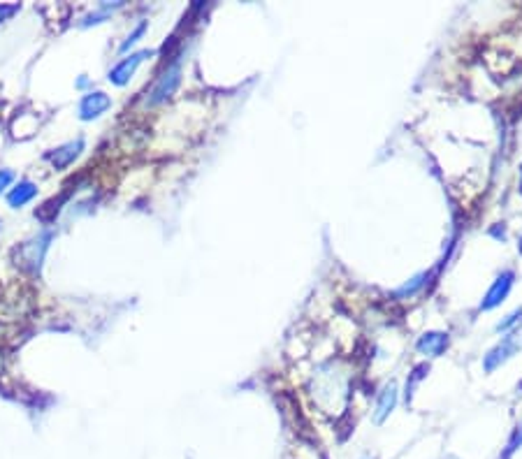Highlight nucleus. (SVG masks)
<instances>
[{"label":"nucleus","instance_id":"f03ea898","mask_svg":"<svg viewBox=\"0 0 522 459\" xmlns=\"http://www.w3.org/2000/svg\"><path fill=\"white\" fill-rule=\"evenodd\" d=\"M520 346H522V341L518 339L516 332L509 334V337H504L499 344H497L492 350H487V355L483 357V369H485V373H492V371L499 369L501 364H506L511 357L520 350Z\"/></svg>","mask_w":522,"mask_h":459},{"label":"nucleus","instance_id":"9d476101","mask_svg":"<svg viewBox=\"0 0 522 459\" xmlns=\"http://www.w3.org/2000/svg\"><path fill=\"white\" fill-rule=\"evenodd\" d=\"M35 195H38V186L33 181L23 179V181L16 183L10 193H7V204H10L12 209H21V207H26L28 202H33Z\"/></svg>","mask_w":522,"mask_h":459},{"label":"nucleus","instance_id":"f3484780","mask_svg":"<svg viewBox=\"0 0 522 459\" xmlns=\"http://www.w3.org/2000/svg\"><path fill=\"white\" fill-rule=\"evenodd\" d=\"M520 188H522V167H520Z\"/></svg>","mask_w":522,"mask_h":459},{"label":"nucleus","instance_id":"9b49d317","mask_svg":"<svg viewBox=\"0 0 522 459\" xmlns=\"http://www.w3.org/2000/svg\"><path fill=\"white\" fill-rule=\"evenodd\" d=\"M427 279H429V274H427V272H420V274H416L414 279H409L407 283H404V286H399L397 290H392V295H395V297H399V299L414 297L416 292H420V290L425 288Z\"/></svg>","mask_w":522,"mask_h":459},{"label":"nucleus","instance_id":"20e7f679","mask_svg":"<svg viewBox=\"0 0 522 459\" xmlns=\"http://www.w3.org/2000/svg\"><path fill=\"white\" fill-rule=\"evenodd\" d=\"M151 56H154V52H151V49H142V52H137V54L125 56L123 61H119L112 70H109L107 79L112 81L114 86H125V83L132 79V74L137 72L140 65L144 63L147 58H151Z\"/></svg>","mask_w":522,"mask_h":459},{"label":"nucleus","instance_id":"39448f33","mask_svg":"<svg viewBox=\"0 0 522 459\" xmlns=\"http://www.w3.org/2000/svg\"><path fill=\"white\" fill-rule=\"evenodd\" d=\"M513 281H516V274H513L511 269L501 272L499 277L494 279L490 290L485 292V297H483V302H481V311H492V308H497L501 302H506L509 292L513 288Z\"/></svg>","mask_w":522,"mask_h":459},{"label":"nucleus","instance_id":"dca6fc26","mask_svg":"<svg viewBox=\"0 0 522 459\" xmlns=\"http://www.w3.org/2000/svg\"><path fill=\"white\" fill-rule=\"evenodd\" d=\"M16 12H19V5H0V23L7 21Z\"/></svg>","mask_w":522,"mask_h":459},{"label":"nucleus","instance_id":"0eeeda50","mask_svg":"<svg viewBox=\"0 0 522 459\" xmlns=\"http://www.w3.org/2000/svg\"><path fill=\"white\" fill-rule=\"evenodd\" d=\"M448 344H450L448 332H436V330H432V332H425L423 337L418 339L416 348H418V353L425 355V357H439L443 350L448 348Z\"/></svg>","mask_w":522,"mask_h":459},{"label":"nucleus","instance_id":"7ed1b4c3","mask_svg":"<svg viewBox=\"0 0 522 459\" xmlns=\"http://www.w3.org/2000/svg\"><path fill=\"white\" fill-rule=\"evenodd\" d=\"M179 83H181V65L179 63L167 65V70L156 79L154 88H151L149 105H161L165 100H170L174 95V91L179 88Z\"/></svg>","mask_w":522,"mask_h":459},{"label":"nucleus","instance_id":"423d86ee","mask_svg":"<svg viewBox=\"0 0 522 459\" xmlns=\"http://www.w3.org/2000/svg\"><path fill=\"white\" fill-rule=\"evenodd\" d=\"M109 107H112V98L103 91H93V93H86L79 103V119L81 121H93L98 116H103Z\"/></svg>","mask_w":522,"mask_h":459},{"label":"nucleus","instance_id":"1a4fd4ad","mask_svg":"<svg viewBox=\"0 0 522 459\" xmlns=\"http://www.w3.org/2000/svg\"><path fill=\"white\" fill-rule=\"evenodd\" d=\"M81 151H84V139H74V141H67V144L54 149L47 158L52 161L56 170H65L67 165H72L74 161H77Z\"/></svg>","mask_w":522,"mask_h":459},{"label":"nucleus","instance_id":"f8f14e48","mask_svg":"<svg viewBox=\"0 0 522 459\" xmlns=\"http://www.w3.org/2000/svg\"><path fill=\"white\" fill-rule=\"evenodd\" d=\"M144 33H147V21H140L137 26H135V30L130 33V35L125 37V42H123V45H121V49H119V52H121V54H125V52H128L130 47H135V45H137V42H140V37L144 35Z\"/></svg>","mask_w":522,"mask_h":459},{"label":"nucleus","instance_id":"f257e3e1","mask_svg":"<svg viewBox=\"0 0 522 459\" xmlns=\"http://www.w3.org/2000/svg\"><path fill=\"white\" fill-rule=\"evenodd\" d=\"M54 239V232L52 230H45L40 232V235H35L30 241H26V244H21L19 248H16V265L21 267V269H26L30 274H40L42 269V260H45V253L49 244H52Z\"/></svg>","mask_w":522,"mask_h":459},{"label":"nucleus","instance_id":"ddd939ff","mask_svg":"<svg viewBox=\"0 0 522 459\" xmlns=\"http://www.w3.org/2000/svg\"><path fill=\"white\" fill-rule=\"evenodd\" d=\"M518 323H522V308H516V311L506 315L501 323H497V332H509L513 325H518Z\"/></svg>","mask_w":522,"mask_h":459},{"label":"nucleus","instance_id":"6e6552de","mask_svg":"<svg viewBox=\"0 0 522 459\" xmlns=\"http://www.w3.org/2000/svg\"><path fill=\"white\" fill-rule=\"evenodd\" d=\"M397 399H399V392H397V385H395V383H388V385L378 392L376 408H374V422L376 424H383L385 420H388L390 413L395 411V406H397Z\"/></svg>","mask_w":522,"mask_h":459},{"label":"nucleus","instance_id":"2eb2a0df","mask_svg":"<svg viewBox=\"0 0 522 459\" xmlns=\"http://www.w3.org/2000/svg\"><path fill=\"white\" fill-rule=\"evenodd\" d=\"M522 446V424L516 429V434H513V438H511V443H509V448H506V455H511V453H516V450Z\"/></svg>","mask_w":522,"mask_h":459},{"label":"nucleus","instance_id":"4468645a","mask_svg":"<svg viewBox=\"0 0 522 459\" xmlns=\"http://www.w3.org/2000/svg\"><path fill=\"white\" fill-rule=\"evenodd\" d=\"M12 181H14V172L12 170H0V195L5 193V188H10Z\"/></svg>","mask_w":522,"mask_h":459}]
</instances>
